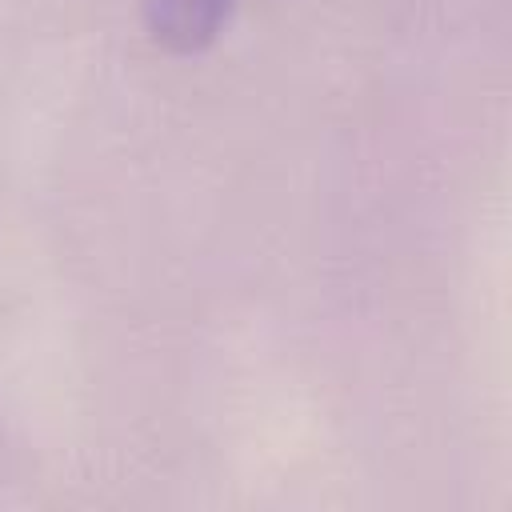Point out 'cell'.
<instances>
[{"label": "cell", "mask_w": 512, "mask_h": 512, "mask_svg": "<svg viewBox=\"0 0 512 512\" xmlns=\"http://www.w3.org/2000/svg\"><path fill=\"white\" fill-rule=\"evenodd\" d=\"M236 0H140V20L152 44L168 52H200L208 48Z\"/></svg>", "instance_id": "obj_1"}]
</instances>
